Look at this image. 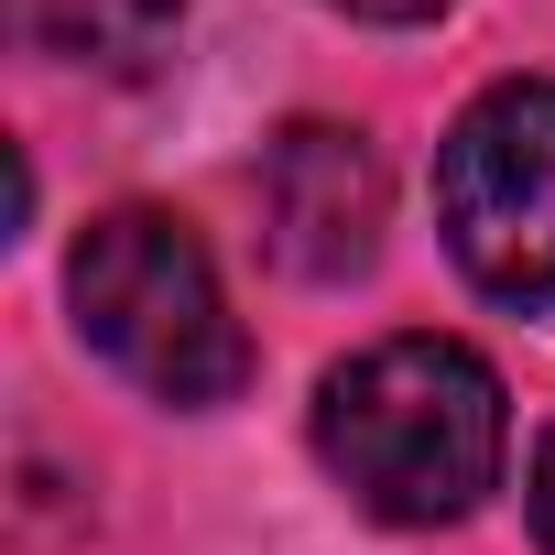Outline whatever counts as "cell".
Instances as JSON below:
<instances>
[{
	"instance_id": "cell-5",
	"label": "cell",
	"mask_w": 555,
	"mask_h": 555,
	"mask_svg": "<svg viewBox=\"0 0 555 555\" xmlns=\"http://www.w3.org/2000/svg\"><path fill=\"white\" fill-rule=\"evenodd\" d=\"M12 23L34 55L55 66H99V77H142L175 23H185V0H12Z\"/></svg>"
},
{
	"instance_id": "cell-2",
	"label": "cell",
	"mask_w": 555,
	"mask_h": 555,
	"mask_svg": "<svg viewBox=\"0 0 555 555\" xmlns=\"http://www.w3.org/2000/svg\"><path fill=\"white\" fill-rule=\"evenodd\" d=\"M66 306H77V338L153 403L175 414H207L250 382V338L229 317V284L185 218L164 207H109L88 218L77 261H66Z\"/></svg>"
},
{
	"instance_id": "cell-1",
	"label": "cell",
	"mask_w": 555,
	"mask_h": 555,
	"mask_svg": "<svg viewBox=\"0 0 555 555\" xmlns=\"http://www.w3.org/2000/svg\"><path fill=\"white\" fill-rule=\"evenodd\" d=\"M317 457L382 522H457L501 490L512 457L501 371L468 338H371L317 392Z\"/></svg>"
},
{
	"instance_id": "cell-3",
	"label": "cell",
	"mask_w": 555,
	"mask_h": 555,
	"mask_svg": "<svg viewBox=\"0 0 555 555\" xmlns=\"http://www.w3.org/2000/svg\"><path fill=\"white\" fill-rule=\"evenodd\" d=\"M436 218L479 295L555 306V77H501L436 142Z\"/></svg>"
},
{
	"instance_id": "cell-4",
	"label": "cell",
	"mask_w": 555,
	"mask_h": 555,
	"mask_svg": "<svg viewBox=\"0 0 555 555\" xmlns=\"http://www.w3.org/2000/svg\"><path fill=\"white\" fill-rule=\"evenodd\" d=\"M261 229H272V261L306 272V284H338L382 250V164L360 131L338 120H295L272 131L261 153Z\"/></svg>"
},
{
	"instance_id": "cell-6",
	"label": "cell",
	"mask_w": 555,
	"mask_h": 555,
	"mask_svg": "<svg viewBox=\"0 0 555 555\" xmlns=\"http://www.w3.org/2000/svg\"><path fill=\"white\" fill-rule=\"evenodd\" d=\"M533 544L555 555V425H544V447H533Z\"/></svg>"
},
{
	"instance_id": "cell-7",
	"label": "cell",
	"mask_w": 555,
	"mask_h": 555,
	"mask_svg": "<svg viewBox=\"0 0 555 555\" xmlns=\"http://www.w3.org/2000/svg\"><path fill=\"white\" fill-rule=\"evenodd\" d=\"M327 12H349V23H436L447 0H327Z\"/></svg>"
}]
</instances>
